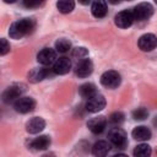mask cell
Masks as SVG:
<instances>
[{"mask_svg":"<svg viewBox=\"0 0 157 157\" xmlns=\"http://www.w3.org/2000/svg\"><path fill=\"white\" fill-rule=\"evenodd\" d=\"M33 28H34V21L32 18H22V20L13 22L10 26L9 34L13 39H20L25 37L26 34L31 33Z\"/></svg>","mask_w":157,"mask_h":157,"instance_id":"cell-1","label":"cell"},{"mask_svg":"<svg viewBox=\"0 0 157 157\" xmlns=\"http://www.w3.org/2000/svg\"><path fill=\"white\" fill-rule=\"evenodd\" d=\"M26 91V86L23 83H13L11 86H9L4 92H2V101L4 103H12L16 102L22 93Z\"/></svg>","mask_w":157,"mask_h":157,"instance_id":"cell-2","label":"cell"},{"mask_svg":"<svg viewBox=\"0 0 157 157\" xmlns=\"http://www.w3.org/2000/svg\"><path fill=\"white\" fill-rule=\"evenodd\" d=\"M108 140L117 148H125L128 145L126 132L120 128H113L108 132Z\"/></svg>","mask_w":157,"mask_h":157,"instance_id":"cell-3","label":"cell"},{"mask_svg":"<svg viewBox=\"0 0 157 157\" xmlns=\"http://www.w3.org/2000/svg\"><path fill=\"white\" fill-rule=\"evenodd\" d=\"M153 13V6L150 2H140L132 9L134 18L137 21L148 20Z\"/></svg>","mask_w":157,"mask_h":157,"instance_id":"cell-4","label":"cell"},{"mask_svg":"<svg viewBox=\"0 0 157 157\" xmlns=\"http://www.w3.org/2000/svg\"><path fill=\"white\" fill-rule=\"evenodd\" d=\"M120 81H121V77L119 75L118 71H114V70H108L102 74L101 76V83L107 87V88H117L119 85H120Z\"/></svg>","mask_w":157,"mask_h":157,"instance_id":"cell-5","label":"cell"},{"mask_svg":"<svg viewBox=\"0 0 157 157\" xmlns=\"http://www.w3.org/2000/svg\"><path fill=\"white\" fill-rule=\"evenodd\" d=\"M85 107H86V110L90 112V113H98V112L104 109V107H105V98L102 94L96 93L94 96H92L91 98L87 99Z\"/></svg>","mask_w":157,"mask_h":157,"instance_id":"cell-6","label":"cell"},{"mask_svg":"<svg viewBox=\"0 0 157 157\" xmlns=\"http://www.w3.org/2000/svg\"><path fill=\"white\" fill-rule=\"evenodd\" d=\"M13 108L16 112L21 114H26V113L32 112L36 108V101L31 97H20L13 103Z\"/></svg>","mask_w":157,"mask_h":157,"instance_id":"cell-7","label":"cell"},{"mask_svg":"<svg viewBox=\"0 0 157 157\" xmlns=\"http://www.w3.org/2000/svg\"><path fill=\"white\" fill-rule=\"evenodd\" d=\"M135 18L132 15V10H123L115 15L114 22L119 28H128L134 23Z\"/></svg>","mask_w":157,"mask_h":157,"instance_id":"cell-8","label":"cell"},{"mask_svg":"<svg viewBox=\"0 0 157 157\" xmlns=\"http://www.w3.org/2000/svg\"><path fill=\"white\" fill-rule=\"evenodd\" d=\"M137 45L142 52H151L157 47V37L153 33H145L139 38Z\"/></svg>","mask_w":157,"mask_h":157,"instance_id":"cell-9","label":"cell"},{"mask_svg":"<svg viewBox=\"0 0 157 157\" xmlns=\"http://www.w3.org/2000/svg\"><path fill=\"white\" fill-rule=\"evenodd\" d=\"M92 71H93V63L87 58L81 59L75 66V74L81 78L88 77L92 74Z\"/></svg>","mask_w":157,"mask_h":157,"instance_id":"cell-10","label":"cell"},{"mask_svg":"<svg viewBox=\"0 0 157 157\" xmlns=\"http://www.w3.org/2000/svg\"><path fill=\"white\" fill-rule=\"evenodd\" d=\"M37 60L39 64L48 66L55 63L56 60V52L52 48H43L38 54H37Z\"/></svg>","mask_w":157,"mask_h":157,"instance_id":"cell-11","label":"cell"},{"mask_svg":"<svg viewBox=\"0 0 157 157\" xmlns=\"http://www.w3.org/2000/svg\"><path fill=\"white\" fill-rule=\"evenodd\" d=\"M107 126V119L103 115L93 117L87 121V128L93 134H101Z\"/></svg>","mask_w":157,"mask_h":157,"instance_id":"cell-12","label":"cell"},{"mask_svg":"<svg viewBox=\"0 0 157 157\" xmlns=\"http://www.w3.org/2000/svg\"><path fill=\"white\" fill-rule=\"evenodd\" d=\"M71 70V61L66 56L58 58L53 64V71L56 75H65Z\"/></svg>","mask_w":157,"mask_h":157,"instance_id":"cell-13","label":"cell"},{"mask_svg":"<svg viewBox=\"0 0 157 157\" xmlns=\"http://www.w3.org/2000/svg\"><path fill=\"white\" fill-rule=\"evenodd\" d=\"M49 75V69L47 66H39V67H34L28 72V80L32 83H37L42 80H44L47 76Z\"/></svg>","mask_w":157,"mask_h":157,"instance_id":"cell-14","label":"cell"},{"mask_svg":"<svg viewBox=\"0 0 157 157\" xmlns=\"http://www.w3.org/2000/svg\"><path fill=\"white\" fill-rule=\"evenodd\" d=\"M44 128H45V121L43 118L39 117H34L26 123V131L29 134H38Z\"/></svg>","mask_w":157,"mask_h":157,"instance_id":"cell-15","label":"cell"},{"mask_svg":"<svg viewBox=\"0 0 157 157\" xmlns=\"http://www.w3.org/2000/svg\"><path fill=\"white\" fill-rule=\"evenodd\" d=\"M50 145V137L48 135H40L33 140L29 141L28 144V147L32 148V150H36V151H43V150H47Z\"/></svg>","mask_w":157,"mask_h":157,"instance_id":"cell-16","label":"cell"},{"mask_svg":"<svg viewBox=\"0 0 157 157\" xmlns=\"http://www.w3.org/2000/svg\"><path fill=\"white\" fill-rule=\"evenodd\" d=\"M91 12L96 18H102L108 12V6L105 0H93L91 5Z\"/></svg>","mask_w":157,"mask_h":157,"instance_id":"cell-17","label":"cell"},{"mask_svg":"<svg viewBox=\"0 0 157 157\" xmlns=\"http://www.w3.org/2000/svg\"><path fill=\"white\" fill-rule=\"evenodd\" d=\"M109 151H110V145H109V142H107L104 140L97 141L92 147V153L97 157H103V156L108 155Z\"/></svg>","mask_w":157,"mask_h":157,"instance_id":"cell-18","label":"cell"},{"mask_svg":"<svg viewBox=\"0 0 157 157\" xmlns=\"http://www.w3.org/2000/svg\"><path fill=\"white\" fill-rule=\"evenodd\" d=\"M131 136L135 139V140H139V141H146L148 139H151V130L147 128V126H136L132 131H131Z\"/></svg>","mask_w":157,"mask_h":157,"instance_id":"cell-19","label":"cell"},{"mask_svg":"<svg viewBox=\"0 0 157 157\" xmlns=\"http://www.w3.org/2000/svg\"><path fill=\"white\" fill-rule=\"evenodd\" d=\"M78 93H80L81 97L88 99V98H91L92 96H94V94L97 93V88H96L94 83H92V82H86V83H83V85H81V86L78 87Z\"/></svg>","mask_w":157,"mask_h":157,"instance_id":"cell-20","label":"cell"},{"mask_svg":"<svg viewBox=\"0 0 157 157\" xmlns=\"http://www.w3.org/2000/svg\"><path fill=\"white\" fill-rule=\"evenodd\" d=\"M75 7V0H58L56 9L61 13H70Z\"/></svg>","mask_w":157,"mask_h":157,"instance_id":"cell-21","label":"cell"},{"mask_svg":"<svg viewBox=\"0 0 157 157\" xmlns=\"http://www.w3.org/2000/svg\"><path fill=\"white\" fill-rule=\"evenodd\" d=\"M152 150H151V146L147 145V144H140L137 145L135 148H134V156L135 157H148L151 155Z\"/></svg>","mask_w":157,"mask_h":157,"instance_id":"cell-22","label":"cell"},{"mask_svg":"<svg viewBox=\"0 0 157 157\" xmlns=\"http://www.w3.org/2000/svg\"><path fill=\"white\" fill-rule=\"evenodd\" d=\"M55 49L59 53H66V52H69L71 49V43H70L69 39L61 38V39L55 42Z\"/></svg>","mask_w":157,"mask_h":157,"instance_id":"cell-23","label":"cell"},{"mask_svg":"<svg viewBox=\"0 0 157 157\" xmlns=\"http://www.w3.org/2000/svg\"><path fill=\"white\" fill-rule=\"evenodd\" d=\"M124 118H125V115L123 112H114L109 115V121L114 125H119L124 121Z\"/></svg>","mask_w":157,"mask_h":157,"instance_id":"cell-24","label":"cell"},{"mask_svg":"<svg viewBox=\"0 0 157 157\" xmlns=\"http://www.w3.org/2000/svg\"><path fill=\"white\" fill-rule=\"evenodd\" d=\"M147 117H148V112H147L146 108L141 107V108H137L132 112V118L135 120H145Z\"/></svg>","mask_w":157,"mask_h":157,"instance_id":"cell-25","label":"cell"},{"mask_svg":"<svg viewBox=\"0 0 157 157\" xmlns=\"http://www.w3.org/2000/svg\"><path fill=\"white\" fill-rule=\"evenodd\" d=\"M88 55V50L83 47H76L74 50H72V56L77 58V59H83Z\"/></svg>","mask_w":157,"mask_h":157,"instance_id":"cell-26","label":"cell"},{"mask_svg":"<svg viewBox=\"0 0 157 157\" xmlns=\"http://www.w3.org/2000/svg\"><path fill=\"white\" fill-rule=\"evenodd\" d=\"M43 2H44V0H22L23 6L27 7V9H36V7H39Z\"/></svg>","mask_w":157,"mask_h":157,"instance_id":"cell-27","label":"cell"},{"mask_svg":"<svg viewBox=\"0 0 157 157\" xmlns=\"http://www.w3.org/2000/svg\"><path fill=\"white\" fill-rule=\"evenodd\" d=\"M0 54L1 55H5V54H7L9 52H10V44H9V42L5 39V38H1L0 39Z\"/></svg>","mask_w":157,"mask_h":157,"instance_id":"cell-28","label":"cell"},{"mask_svg":"<svg viewBox=\"0 0 157 157\" xmlns=\"http://www.w3.org/2000/svg\"><path fill=\"white\" fill-rule=\"evenodd\" d=\"M78 2L82 4V5H88L91 2V0H78Z\"/></svg>","mask_w":157,"mask_h":157,"instance_id":"cell-29","label":"cell"},{"mask_svg":"<svg viewBox=\"0 0 157 157\" xmlns=\"http://www.w3.org/2000/svg\"><path fill=\"white\" fill-rule=\"evenodd\" d=\"M121 0H108V2H110V4H113V5H115V4H119Z\"/></svg>","mask_w":157,"mask_h":157,"instance_id":"cell-30","label":"cell"},{"mask_svg":"<svg viewBox=\"0 0 157 157\" xmlns=\"http://www.w3.org/2000/svg\"><path fill=\"white\" fill-rule=\"evenodd\" d=\"M17 0H4V2H6V4H13V2H16Z\"/></svg>","mask_w":157,"mask_h":157,"instance_id":"cell-31","label":"cell"},{"mask_svg":"<svg viewBox=\"0 0 157 157\" xmlns=\"http://www.w3.org/2000/svg\"><path fill=\"white\" fill-rule=\"evenodd\" d=\"M153 123H155V125L157 126V117H156V119H155V121H153Z\"/></svg>","mask_w":157,"mask_h":157,"instance_id":"cell-32","label":"cell"},{"mask_svg":"<svg viewBox=\"0 0 157 157\" xmlns=\"http://www.w3.org/2000/svg\"><path fill=\"white\" fill-rule=\"evenodd\" d=\"M155 2H156V4H157V0H155Z\"/></svg>","mask_w":157,"mask_h":157,"instance_id":"cell-33","label":"cell"}]
</instances>
